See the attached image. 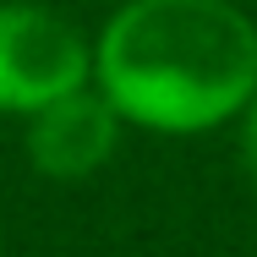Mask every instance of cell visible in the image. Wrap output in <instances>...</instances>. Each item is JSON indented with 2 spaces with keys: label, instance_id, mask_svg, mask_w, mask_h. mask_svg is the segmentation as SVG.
Instances as JSON below:
<instances>
[{
  "label": "cell",
  "instance_id": "obj_1",
  "mask_svg": "<svg viewBox=\"0 0 257 257\" xmlns=\"http://www.w3.org/2000/svg\"><path fill=\"white\" fill-rule=\"evenodd\" d=\"M115 115L154 132H203L257 93V28L224 0H132L99 39Z\"/></svg>",
  "mask_w": 257,
  "mask_h": 257
},
{
  "label": "cell",
  "instance_id": "obj_2",
  "mask_svg": "<svg viewBox=\"0 0 257 257\" xmlns=\"http://www.w3.org/2000/svg\"><path fill=\"white\" fill-rule=\"evenodd\" d=\"M88 44L44 6H0V109L39 115L88 82Z\"/></svg>",
  "mask_w": 257,
  "mask_h": 257
},
{
  "label": "cell",
  "instance_id": "obj_3",
  "mask_svg": "<svg viewBox=\"0 0 257 257\" xmlns=\"http://www.w3.org/2000/svg\"><path fill=\"white\" fill-rule=\"evenodd\" d=\"M115 148V109L99 93H66V99L44 104L33 115L28 132V159L50 175V181H82L93 175Z\"/></svg>",
  "mask_w": 257,
  "mask_h": 257
},
{
  "label": "cell",
  "instance_id": "obj_4",
  "mask_svg": "<svg viewBox=\"0 0 257 257\" xmlns=\"http://www.w3.org/2000/svg\"><path fill=\"white\" fill-rule=\"evenodd\" d=\"M246 175L257 186V93H252V115H246Z\"/></svg>",
  "mask_w": 257,
  "mask_h": 257
}]
</instances>
